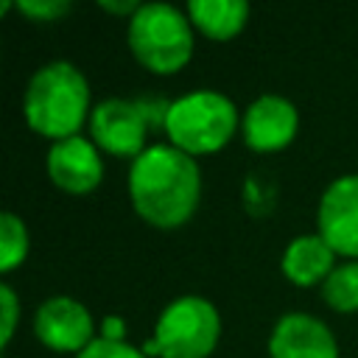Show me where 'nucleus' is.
Here are the masks:
<instances>
[{"mask_svg":"<svg viewBox=\"0 0 358 358\" xmlns=\"http://www.w3.org/2000/svg\"><path fill=\"white\" fill-rule=\"evenodd\" d=\"M126 187L134 213L145 224L176 229L187 224L199 207L201 168L187 151L171 143H154L131 159Z\"/></svg>","mask_w":358,"mask_h":358,"instance_id":"nucleus-1","label":"nucleus"},{"mask_svg":"<svg viewBox=\"0 0 358 358\" xmlns=\"http://www.w3.org/2000/svg\"><path fill=\"white\" fill-rule=\"evenodd\" d=\"M90 112V81L73 62L56 59L34 70L22 95V115L36 134L53 143L73 137Z\"/></svg>","mask_w":358,"mask_h":358,"instance_id":"nucleus-2","label":"nucleus"},{"mask_svg":"<svg viewBox=\"0 0 358 358\" xmlns=\"http://www.w3.org/2000/svg\"><path fill=\"white\" fill-rule=\"evenodd\" d=\"M131 56L157 76L179 73L193 56V22L185 8L154 0L143 3L126 25Z\"/></svg>","mask_w":358,"mask_h":358,"instance_id":"nucleus-3","label":"nucleus"},{"mask_svg":"<svg viewBox=\"0 0 358 358\" xmlns=\"http://www.w3.org/2000/svg\"><path fill=\"white\" fill-rule=\"evenodd\" d=\"M162 129L171 145L187 151L190 157H201L224 148L232 140V134L241 129V112L224 92L201 87L171 101Z\"/></svg>","mask_w":358,"mask_h":358,"instance_id":"nucleus-4","label":"nucleus"},{"mask_svg":"<svg viewBox=\"0 0 358 358\" xmlns=\"http://www.w3.org/2000/svg\"><path fill=\"white\" fill-rule=\"evenodd\" d=\"M151 338L159 358H207L221 338V313L207 296L182 294L162 308Z\"/></svg>","mask_w":358,"mask_h":358,"instance_id":"nucleus-5","label":"nucleus"},{"mask_svg":"<svg viewBox=\"0 0 358 358\" xmlns=\"http://www.w3.org/2000/svg\"><path fill=\"white\" fill-rule=\"evenodd\" d=\"M148 120L137 98H103L90 112L92 143L115 157H140L145 145Z\"/></svg>","mask_w":358,"mask_h":358,"instance_id":"nucleus-6","label":"nucleus"},{"mask_svg":"<svg viewBox=\"0 0 358 358\" xmlns=\"http://www.w3.org/2000/svg\"><path fill=\"white\" fill-rule=\"evenodd\" d=\"M34 336L56 352H76V355L98 338L92 310L84 302L64 294H53L36 305Z\"/></svg>","mask_w":358,"mask_h":358,"instance_id":"nucleus-7","label":"nucleus"},{"mask_svg":"<svg viewBox=\"0 0 358 358\" xmlns=\"http://www.w3.org/2000/svg\"><path fill=\"white\" fill-rule=\"evenodd\" d=\"M319 235L330 243L336 255L347 260H358V173L336 176L316 210Z\"/></svg>","mask_w":358,"mask_h":358,"instance_id":"nucleus-8","label":"nucleus"},{"mask_svg":"<svg viewBox=\"0 0 358 358\" xmlns=\"http://www.w3.org/2000/svg\"><path fill=\"white\" fill-rule=\"evenodd\" d=\"M45 168H48L50 182L59 190L73 193V196H84L95 190L103 179L101 151L92 143V137H84V134H73V137L50 143Z\"/></svg>","mask_w":358,"mask_h":358,"instance_id":"nucleus-9","label":"nucleus"},{"mask_svg":"<svg viewBox=\"0 0 358 358\" xmlns=\"http://www.w3.org/2000/svg\"><path fill=\"white\" fill-rule=\"evenodd\" d=\"M299 129V112L291 98L280 92L257 95L241 115V137L255 151L285 148Z\"/></svg>","mask_w":358,"mask_h":358,"instance_id":"nucleus-10","label":"nucleus"},{"mask_svg":"<svg viewBox=\"0 0 358 358\" xmlns=\"http://www.w3.org/2000/svg\"><path fill=\"white\" fill-rule=\"evenodd\" d=\"M271 358H338L333 330L313 313L288 310L282 313L268 336Z\"/></svg>","mask_w":358,"mask_h":358,"instance_id":"nucleus-11","label":"nucleus"},{"mask_svg":"<svg viewBox=\"0 0 358 358\" xmlns=\"http://www.w3.org/2000/svg\"><path fill=\"white\" fill-rule=\"evenodd\" d=\"M280 268L294 285H316L336 268V252L319 232H305L285 243Z\"/></svg>","mask_w":358,"mask_h":358,"instance_id":"nucleus-12","label":"nucleus"},{"mask_svg":"<svg viewBox=\"0 0 358 358\" xmlns=\"http://www.w3.org/2000/svg\"><path fill=\"white\" fill-rule=\"evenodd\" d=\"M185 11L193 28L210 39H232L249 20V3L243 0H190Z\"/></svg>","mask_w":358,"mask_h":358,"instance_id":"nucleus-13","label":"nucleus"},{"mask_svg":"<svg viewBox=\"0 0 358 358\" xmlns=\"http://www.w3.org/2000/svg\"><path fill=\"white\" fill-rule=\"evenodd\" d=\"M322 299L338 313L358 310V260L336 263V268L322 282Z\"/></svg>","mask_w":358,"mask_h":358,"instance_id":"nucleus-14","label":"nucleus"},{"mask_svg":"<svg viewBox=\"0 0 358 358\" xmlns=\"http://www.w3.org/2000/svg\"><path fill=\"white\" fill-rule=\"evenodd\" d=\"M28 249H31V238L25 221L11 210L0 213V271L3 274L14 271L28 257Z\"/></svg>","mask_w":358,"mask_h":358,"instance_id":"nucleus-15","label":"nucleus"},{"mask_svg":"<svg viewBox=\"0 0 358 358\" xmlns=\"http://www.w3.org/2000/svg\"><path fill=\"white\" fill-rule=\"evenodd\" d=\"M17 322H20V296L3 280L0 282V347H8V341L17 330Z\"/></svg>","mask_w":358,"mask_h":358,"instance_id":"nucleus-16","label":"nucleus"},{"mask_svg":"<svg viewBox=\"0 0 358 358\" xmlns=\"http://www.w3.org/2000/svg\"><path fill=\"white\" fill-rule=\"evenodd\" d=\"M76 358H145V355H143V350H137L129 341H112V338H101L98 336Z\"/></svg>","mask_w":358,"mask_h":358,"instance_id":"nucleus-17","label":"nucleus"},{"mask_svg":"<svg viewBox=\"0 0 358 358\" xmlns=\"http://www.w3.org/2000/svg\"><path fill=\"white\" fill-rule=\"evenodd\" d=\"M14 6L20 14L39 22H53L70 11V0H17Z\"/></svg>","mask_w":358,"mask_h":358,"instance_id":"nucleus-18","label":"nucleus"},{"mask_svg":"<svg viewBox=\"0 0 358 358\" xmlns=\"http://www.w3.org/2000/svg\"><path fill=\"white\" fill-rule=\"evenodd\" d=\"M101 338H112V341H126V322L123 316H103L101 319Z\"/></svg>","mask_w":358,"mask_h":358,"instance_id":"nucleus-19","label":"nucleus"},{"mask_svg":"<svg viewBox=\"0 0 358 358\" xmlns=\"http://www.w3.org/2000/svg\"><path fill=\"white\" fill-rule=\"evenodd\" d=\"M143 3L140 0H101V8L109 11V14H126V17H134V11L140 8Z\"/></svg>","mask_w":358,"mask_h":358,"instance_id":"nucleus-20","label":"nucleus"}]
</instances>
